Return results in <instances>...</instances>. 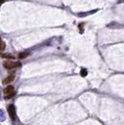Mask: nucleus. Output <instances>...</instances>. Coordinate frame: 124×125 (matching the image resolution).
I'll list each match as a JSON object with an SVG mask.
<instances>
[{
  "label": "nucleus",
  "mask_w": 124,
  "mask_h": 125,
  "mask_svg": "<svg viewBox=\"0 0 124 125\" xmlns=\"http://www.w3.org/2000/svg\"><path fill=\"white\" fill-rule=\"evenodd\" d=\"M20 66H21V63L17 61H5L4 62V67L9 70L16 69V68H19Z\"/></svg>",
  "instance_id": "nucleus-1"
},
{
  "label": "nucleus",
  "mask_w": 124,
  "mask_h": 125,
  "mask_svg": "<svg viewBox=\"0 0 124 125\" xmlns=\"http://www.w3.org/2000/svg\"><path fill=\"white\" fill-rule=\"evenodd\" d=\"M4 94H5V98L6 99L11 98L14 95V88L12 86H8L4 89Z\"/></svg>",
  "instance_id": "nucleus-2"
},
{
  "label": "nucleus",
  "mask_w": 124,
  "mask_h": 125,
  "mask_svg": "<svg viewBox=\"0 0 124 125\" xmlns=\"http://www.w3.org/2000/svg\"><path fill=\"white\" fill-rule=\"evenodd\" d=\"M8 112H9V117L11 118V119L15 120L16 119V110H15V106L13 104H10L8 107Z\"/></svg>",
  "instance_id": "nucleus-3"
},
{
  "label": "nucleus",
  "mask_w": 124,
  "mask_h": 125,
  "mask_svg": "<svg viewBox=\"0 0 124 125\" xmlns=\"http://www.w3.org/2000/svg\"><path fill=\"white\" fill-rule=\"evenodd\" d=\"M13 79H14V75H9L5 80L3 81V84H5V85H6V84H9V83H10Z\"/></svg>",
  "instance_id": "nucleus-4"
},
{
  "label": "nucleus",
  "mask_w": 124,
  "mask_h": 125,
  "mask_svg": "<svg viewBox=\"0 0 124 125\" xmlns=\"http://www.w3.org/2000/svg\"><path fill=\"white\" fill-rule=\"evenodd\" d=\"M5 47H6L5 42H3V40L0 38V51H3V50L5 49Z\"/></svg>",
  "instance_id": "nucleus-5"
},
{
  "label": "nucleus",
  "mask_w": 124,
  "mask_h": 125,
  "mask_svg": "<svg viewBox=\"0 0 124 125\" xmlns=\"http://www.w3.org/2000/svg\"><path fill=\"white\" fill-rule=\"evenodd\" d=\"M5 120V114L3 112L2 109H0V121H4Z\"/></svg>",
  "instance_id": "nucleus-6"
},
{
  "label": "nucleus",
  "mask_w": 124,
  "mask_h": 125,
  "mask_svg": "<svg viewBox=\"0 0 124 125\" xmlns=\"http://www.w3.org/2000/svg\"><path fill=\"white\" fill-rule=\"evenodd\" d=\"M28 55H29L28 52H24V53H21L19 55V57H20V58H25V57H27Z\"/></svg>",
  "instance_id": "nucleus-7"
},
{
  "label": "nucleus",
  "mask_w": 124,
  "mask_h": 125,
  "mask_svg": "<svg viewBox=\"0 0 124 125\" xmlns=\"http://www.w3.org/2000/svg\"><path fill=\"white\" fill-rule=\"evenodd\" d=\"M0 56L6 57V58H14V56H12L10 55H7V54H0Z\"/></svg>",
  "instance_id": "nucleus-8"
},
{
  "label": "nucleus",
  "mask_w": 124,
  "mask_h": 125,
  "mask_svg": "<svg viewBox=\"0 0 124 125\" xmlns=\"http://www.w3.org/2000/svg\"><path fill=\"white\" fill-rule=\"evenodd\" d=\"M87 73H88V72H87V70H86V69H82V70H81V75H82V76H86Z\"/></svg>",
  "instance_id": "nucleus-9"
}]
</instances>
